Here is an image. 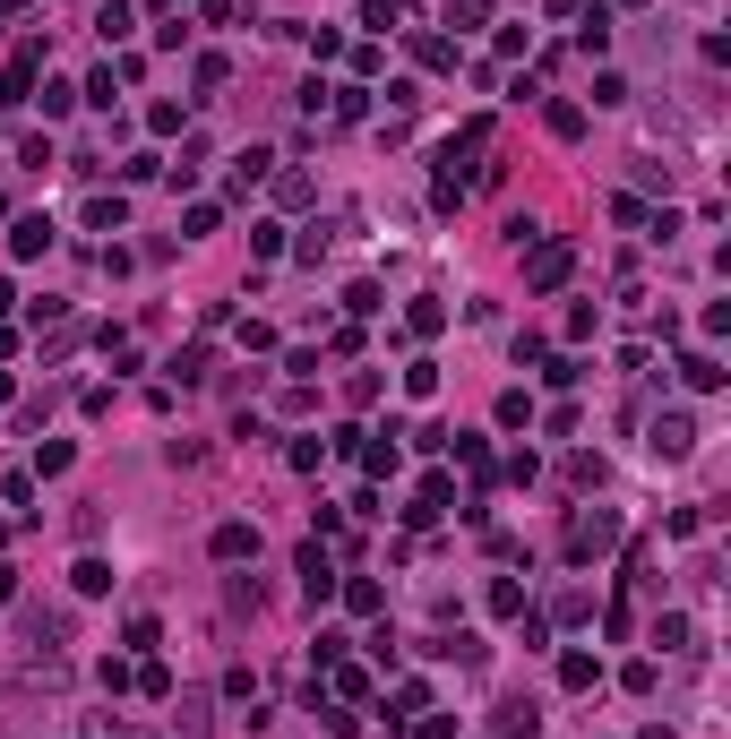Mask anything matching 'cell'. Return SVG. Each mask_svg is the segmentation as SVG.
Returning a JSON list of instances; mask_svg holds the SVG:
<instances>
[{
  "label": "cell",
  "instance_id": "cell-1",
  "mask_svg": "<svg viewBox=\"0 0 731 739\" xmlns=\"http://www.w3.org/2000/svg\"><path fill=\"white\" fill-rule=\"evenodd\" d=\"M611 542H620V507H577V525H568V559H577V568H594Z\"/></svg>",
  "mask_w": 731,
  "mask_h": 739
},
{
  "label": "cell",
  "instance_id": "cell-2",
  "mask_svg": "<svg viewBox=\"0 0 731 739\" xmlns=\"http://www.w3.org/2000/svg\"><path fill=\"white\" fill-rule=\"evenodd\" d=\"M35 78H43V43H18V61L0 78V104H35Z\"/></svg>",
  "mask_w": 731,
  "mask_h": 739
},
{
  "label": "cell",
  "instance_id": "cell-3",
  "mask_svg": "<svg viewBox=\"0 0 731 739\" xmlns=\"http://www.w3.org/2000/svg\"><path fill=\"white\" fill-rule=\"evenodd\" d=\"M568 267H577V250H568V241H542L534 267H525V284H534V293H559V284H568Z\"/></svg>",
  "mask_w": 731,
  "mask_h": 739
},
{
  "label": "cell",
  "instance_id": "cell-4",
  "mask_svg": "<svg viewBox=\"0 0 731 739\" xmlns=\"http://www.w3.org/2000/svg\"><path fill=\"white\" fill-rule=\"evenodd\" d=\"M456 507V490H448V473H430L422 490H413V507H405V525H439V516H448Z\"/></svg>",
  "mask_w": 731,
  "mask_h": 739
},
{
  "label": "cell",
  "instance_id": "cell-5",
  "mask_svg": "<svg viewBox=\"0 0 731 739\" xmlns=\"http://www.w3.org/2000/svg\"><path fill=\"white\" fill-rule=\"evenodd\" d=\"M293 568H301V593H310V602H327V593H336V559H327L319 542H301Z\"/></svg>",
  "mask_w": 731,
  "mask_h": 739
},
{
  "label": "cell",
  "instance_id": "cell-6",
  "mask_svg": "<svg viewBox=\"0 0 731 739\" xmlns=\"http://www.w3.org/2000/svg\"><path fill=\"white\" fill-rule=\"evenodd\" d=\"M52 241H61V233H52V215H18V224H9V250H18V258H43Z\"/></svg>",
  "mask_w": 731,
  "mask_h": 739
},
{
  "label": "cell",
  "instance_id": "cell-7",
  "mask_svg": "<svg viewBox=\"0 0 731 739\" xmlns=\"http://www.w3.org/2000/svg\"><path fill=\"white\" fill-rule=\"evenodd\" d=\"M688 447H697V422H688V413H663V422H654V456H671V465H680Z\"/></svg>",
  "mask_w": 731,
  "mask_h": 739
},
{
  "label": "cell",
  "instance_id": "cell-8",
  "mask_svg": "<svg viewBox=\"0 0 731 739\" xmlns=\"http://www.w3.org/2000/svg\"><path fill=\"white\" fill-rule=\"evenodd\" d=\"M577 52H585V61H602V52H611V9H602V0H594V9H577Z\"/></svg>",
  "mask_w": 731,
  "mask_h": 739
},
{
  "label": "cell",
  "instance_id": "cell-9",
  "mask_svg": "<svg viewBox=\"0 0 731 739\" xmlns=\"http://www.w3.org/2000/svg\"><path fill=\"white\" fill-rule=\"evenodd\" d=\"M559 688H568V697L602 688V662H594V654H559Z\"/></svg>",
  "mask_w": 731,
  "mask_h": 739
},
{
  "label": "cell",
  "instance_id": "cell-10",
  "mask_svg": "<svg viewBox=\"0 0 731 739\" xmlns=\"http://www.w3.org/2000/svg\"><path fill=\"white\" fill-rule=\"evenodd\" d=\"M215 559L233 568V559H258V525H215Z\"/></svg>",
  "mask_w": 731,
  "mask_h": 739
},
{
  "label": "cell",
  "instance_id": "cell-11",
  "mask_svg": "<svg viewBox=\"0 0 731 739\" xmlns=\"http://www.w3.org/2000/svg\"><path fill=\"white\" fill-rule=\"evenodd\" d=\"M121 224H129V207H121V190H95V198H86V233H121Z\"/></svg>",
  "mask_w": 731,
  "mask_h": 739
},
{
  "label": "cell",
  "instance_id": "cell-12",
  "mask_svg": "<svg viewBox=\"0 0 731 739\" xmlns=\"http://www.w3.org/2000/svg\"><path fill=\"white\" fill-rule=\"evenodd\" d=\"M680 379L697 387V396H714V387H723V361L714 353H680Z\"/></svg>",
  "mask_w": 731,
  "mask_h": 739
},
{
  "label": "cell",
  "instance_id": "cell-13",
  "mask_svg": "<svg viewBox=\"0 0 731 739\" xmlns=\"http://www.w3.org/2000/svg\"><path fill=\"white\" fill-rule=\"evenodd\" d=\"M482 602H491V619H525V585H516V576H491Z\"/></svg>",
  "mask_w": 731,
  "mask_h": 739
},
{
  "label": "cell",
  "instance_id": "cell-14",
  "mask_svg": "<svg viewBox=\"0 0 731 739\" xmlns=\"http://www.w3.org/2000/svg\"><path fill=\"white\" fill-rule=\"evenodd\" d=\"M95 26H104V43H129V26H138V9H129V0H104V9H95Z\"/></svg>",
  "mask_w": 731,
  "mask_h": 739
},
{
  "label": "cell",
  "instance_id": "cell-15",
  "mask_svg": "<svg viewBox=\"0 0 731 739\" xmlns=\"http://www.w3.org/2000/svg\"><path fill=\"white\" fill-rule=\"evenodd\" d=\"M267 172H276V155H267V147L233 155V190H250V181H267Z\"/></svg>",
  "mask_w": 731,
  "mask_h": 739
},
{
  "label": "cell",
  "instance_id": "cell-16",
  "mask_svg": "<svg viewBox=\"0 0 731 739\" xmlns=\"http://www.w3.org/2000/svg\"><path fill=\"white\" fill-rule=\"evenodd\" d=\"M215 224H224V207H215V198H198V207H190V215H181V241H207V233H215Z\"/></svg>",
  "mask_w": 731,
  "mask_h": 739
},
{
  "label": "cell",
  "instance_id": "cell-17",
  "mask_svg": "<svg viewBox=\"0 0 731 739\" xmlns=\"http://www.w3.org/2000/svg\"><path fill=\"white\" fill-rule=\"evenodd\" d=\"M69 585H78V593H112V559H78Z\"/></svg>",
  "mask_w": 731,
  "mask_h": 739
},
{
  "label": "cell",
  "instance_id": "cell-18",
  "mask_svg": "<svg viewBox=\"0 0 731 739\" xmlns=\"http://www.w3.org/2000/svg\"><path fill=\"white\" fill-rule=\"evenodd\" d=\"M405 327H413V336H439V327H448V310H439V301L422 293V301H413V310H405Z\"/></svg>",
  "mask_w": 731,
  "mask_h": 739
},
{
  "label": "cell",
  "instance_id": "cell-19",
  "mask_svg": "<svg viewBox=\"0 0 731 739\" xmlns=\"http://www.w3.org/2000/svg\"><path fill=\"white\" fill-rule=\"evenodd\" d=\"M69 465H78V447H69V439H52V447H35V473H43V482H52V473H69Z\"/></svg>",
  "mask_w": 731,
  "mask_h": 739
},
{
  "label": "cell",
  "instance_id": "cell-20",
  "mask_svg": "<svg viewBox=\"0 0 731 739\" xmlns=\"http://www.w3.org/2000/svg\"><path fill=\"white\" fill-rule=\"evenodd\" d=\"M405 396H413V404L439 396V361H413V370H405Z\"/></svg>",
  "mask_w": 731,
  "mask_h": 739
},
{
  "label": "cell",
  "instance_id": "cell-21",
  "mask_svg": "<svg viewBox=\"0 0 731 739\" xmlns=\"http://www.w3.org/2000/svg\"><path fill=\"white\" fill-rule=\"evenodd\" d=\"M654 645H663V654H688V619L663 611V619H654Z\"/></svg>",
  "mask_w": 731,
  "mask_h": 739
},
{
  "label": "cell",
  "instance_id": "cell-22",
  "mask_svg": "<svg viewBox=\"0 0 731 739\" xmlns=\"http://www.w3.org/2000/svg\"><path fill=\"white\" fill-rule=\"evenodd\" d=\"M413 714H430V688H422V679H405V688H396V714H387V722H413Z\"/></svg>",
  "mask_w": 731,
  "mask_h": 739
},
{
  "label": "cell",
  "instance_id": "cell-23",
  "mask_svg": "<svg viewBox=\"0 0 731 739\" xmlns=\"http://www.w3.org/2000/svg\"><path fill=\"white\" fill-rule=\"evenodd\" d=\"M542 121H551V138H585V104H551Z\"/></svg>",
  "mask_w": 731,
  "mask_h": 739
},
{
  "label": "cell",
  "instance_id": "cell-24",
  "mask_svg": "<svg viewBox=\"0 0 731 739\" xmlns=\"http://www.w3.org/2000/svg\"><path fill=\"white\" fill-rule=\"evenodd\" d=\"M35 104H43V121H69V104H78V86H61V78H52V86L35 95Z\"/></svg>",
  "mask_w": 731,
  "mask_h": 739
},
{
  "label": "cell",
  "instance_id": "cell-25",
  "mask_svg": "<svg viewBox=\"0 0 731 739\" xmlns=\"http://www.w3.org/2000/svg\"><path fill=\"white\" fill-rule=\"evenodd\" d=\"M499 422L525 430V422H534V396H525V387H508V396H499Z\"/></svg>",
  "mask_w": 731,
  "mask_h": 739
},
{
  "label": "cell",
  "instance_id": "cell-26",
  "mask_svg": "<svg viewBox=\"0 0 731 739\" xmlns=\"http://www.w3.org/2000/svg\"><path fill=\"white\" fill-rule=\"evenodd\" d=\"M121 645H129V654H155V645H164V628H155V619H129Z\"/></svg>",
  "mask_w": 731,
  "mask_h": 739
},
{
  "label": "cell",
  "instance_id": "cell-27",
  "mask_svg": "<svg viewBox=\"0 0 731 739\" xmlns=\"http://www.w3.org/2000/svg\"><path fill=\"white\" fill-rule=\"evenodd\" d=\"M396 18H405V0H362V26H370V35H387Z\"/></svg>",
  "mask_w": 731,
  "mask_h": 739
},
{
  "label": "cell",
  "instance_id": "cell-28",
  "mask_svg": "<svg viewBox=\"0 0 731 739\" xmlns=\"http://www.w3.org/2000/svg\"><path fill=\"white\" fill-rule=\"evenodd\" d=\"M594 104H602V112L628 104V78H620V69H594Z\"/></svg>",
  "mask_w": 731,
  "mask_h": 739
},
{
  "label": "cell",
  "instance_id": "cell-29",
  "mask_svg": "<svg viewBox=\"0 0 731 739\" xmlns=\"http://www.w3.org/2000/svg\"><path fill=\"white\" fill-rule=\"evenodd\" d=\"M413 61H422V69H456V52L439 35H413Z\"/></svg>",
  "mask_w": 731,
  "mask_h": 739
},
{
  "label": "cell",
  "instance_id": "cell-30",
  "mask_svg": "<svg viewBox=\"0 0 731 739\" xmlns=\"http://www.w3.org/2000/svg\"><path fill=\"white\" fill-rule=\"evenodd\" d=\"M86 104L112 112V104H121V78H112V69H95V78H86Z\"/></svg>",
  "mask_w": 731,
  "mask_h": 739
},
{
  "label": "cell",
  "instance_id": "cell-31",
  "mask_svg": "<svg viewBox=\"0 0 731 739\" xmlns=\"http://www.w3.org/2000/svg\"><path fill=\"white\" fill-rule=\"evenodd\" d=\"M172 379H190V387L207 379V344H190V353H172Z\"/></svg>",
  "mask_w": 731,
  "mask_h": 739
},
{
  "label": "cell",
  "instance_id": "cell-32",
  "mask_svg": "<svg viewBox=\"0 0 731 739\" xmlns=\"http://www.w3.org/2000/svg\"><path fill=\"white\" fill-rule=\"evenodd\" d=\"M344 602H353V611H362V619H370V611H379V602H387V593H379V585H370V576H353V585H344Z\"/></svg>",
  "mask_w": 731,
  "mask_h": 739
},
{
  "label": "cell",
  "instance_id": "cell-33",
  "mask_svg": "<svg viewBox=\"0 0 731 739\" xmlns=\"http://www.w3.org/2000/svg\"><path fill=\"white\" fill-rule=\"evenodd\" d=\"M499 731H508V739H534V705H499Z\"/></svg>",
  "mask_w": 731,
  "mask_h": 739
},
{
  "label": "cell",
  "instance_id": "cell-34",
  "mask_svg": "<svg viewBox=\"0 0 731 739\" xmlns=\"http://www.w3.org/2000/svg\"><path fill=\"white\" fill-rule=\"evenodd\" d=\"M448 26H465V35H473V26H491V9H482V0H448Z\"/></svg>",
  "mask_w": 731,
  "mask_h": 739
},
{
  "label": "cell",
  "instance_id": "cell-35",
  "mask_svg": "<svg viewBox=\"0 0 731 739\" xmlns=\"http://www.w3.org/2000/svg\"><path fill=\"white\" fill-rule=\"evenodd\" d=\"M250 250L258 258H284V224H250Z\"/></svg>",
  "mask_w": 731,
  "mask_h": 739
},
{
  "label": "cell",
  "instance_id": "cell-36",
  "mask_svg": "<svg viewBox=\"0 0 731 739\" xmlns=\"http://www.w3.org/2000/svg\"><path fill=\"white\" fill-rule=\"evenodd\" d=\"M327 465V439H293V473H319Z\"/></svg>",
  "mask_w": 731,
  "mask_h": 739
},
{
  "label": "cell",
  "instance_id": "cell-37",
  "mask_svg": "<svg viewBox=\"0 0 731 739\" xmlns=\"http://www.w3.org/2000/svg\"><path fill=\"white\" fill-rule=\"evenodd\" d=\"M0 499H9V507H35V482H26V473H0Z\"/></svg>",
  "mask_w": 731,
  "mask_h": 739
},
{
  "label": "cell",
  "instance_id": "cell-38",
  "mask_svg": "<svg viewBox=\"0 0 731 739\" xmlns=\"http://www.w3.org/2000/svg\"><path fill=\"white\" fill-rule=\"evenodd\" d=\"M422 739H456V714H422Z\"/></svg>",
  "mask_w": 731,
  "mask_h": 739
},
{
  "label": "cell",
  "instance_id": "cell-39",
  "mask_svg": "<svg viewBox=\"0 0 731 739\" xmlns=\"http://www.w3.org/2000/svg\"><path fill=\"white\" fill-rule=\"evenodd\" d=\"M637 739H680V731H663V722H645V731H637Z\"/></svg>",
  "mask_w": 731,
  "mask_h": 739
},
{
  "label": "cell",
  "instance_id": "cell-40",
  "mask_svg": "<svg viewBox=\"0 0 731 739\" xmlns=\"http://www.w3.org/2000/svg\"><path fill=\"white\" fill-rule=\"evenodd\" d=\"M9 301H18V284H0V318H9Z\"/></svg>",
  "mask_w": 731,
  "mask_h": 739
},
{
  "label": "cell",
  "instance_id": "cell-41",
  "mask_svg": "<svg viewBox=\"0 0 731 739\" xmlns=\"http://www.w3.org/2000/svg\"><path fill=\"white\" fill-rule=\"evenodd\" d=\"M611 9H637V0H611Z\"/></svg>",
  "mask_w": 731,
  "mask_h": 739
}]
</instances>
